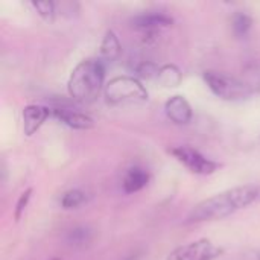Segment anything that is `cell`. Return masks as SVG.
I'll return each mask as SVG.
<instances>
[{
	"label": "cell",
	"mask_w": 260,
	"mask_h": 260,
	"mask_svg": "<svg viewBox=\"0 0 260 260\" xmlns=\"http://www.w3.org/2000/svg\"><path fill=\"white\" fill-rule=\"evenodd\" d=\"M52 260H61V259H52Z\"/></svg>",
	"instance_id": "22"
},
{
	"label": "cell",
	"mask_w": 260,
	"mask_h": 260,
	"mask_svg": "<svg viewBox=\"0 0 260 260\" xmlns=\"http://www.w3.org/2000/svg\"><path fill=\"white\" fill-rule=\"evenodd\" d=\"M105 81V62L101 58H87L81 61L70 73L67 91L73 102H93Z\"/></svg>",
	"instance_id": "2"
},
{
	"label": "cell",
	"mask_w": 260,
	"mask_h": 260,
	"mask_svg": "<svg viewBox=\"0 0 260 260\" xmlns=\"http://www.w3.org/2000/svg\"><path fill=\"white\" fill-rule=\"evenodd\" d=\"M30 197H32V189H26V190L20 195V198H18V201H17V204H15V210H14V218H15V221H20L21 215L24 213V210H26V207H27V204H29V201H30Z\"/></svg>",
	"instance_id": "19"
},
{
	"label": "cell",
	"mask_w": 260,
	"mask_h": 260,
	"mask_svg": "<svg viewBox=\"0 0 260 260\" xmlns=\"http://www.w3.org/2000/svg\"><path fill=\"white\" fill-rule=\"evenodd\" d=\"M259 198L260 187L256 184H245L227 189L215 197L198 203L189 213L186 224H198L229 218L238 210L251 206Z\"/></svg>",
	"instance_id": "1"
},
{
	"label": "cell",
	"mask_w": 260,
	"mask_h": 260,
	"mask_svg": "<svg viewBox=\"0 0 260 260\" xmlns=\"http://www.w3.org/2000/svg\"><path fill=\"white\" fill-rule=\"evenodd\" d=\"M174 23V18L163 12H143L131 18L134 29L145 32L146 35H155L160 29L169 27Z\"/></svg>",
	"instance_id": "7"
},
{
	"label": "cell",
	"mask_w": 260,
	"mask_h": 260,
	"mask_svg": "<svg viewBox=\"0 0 260 260\" xmlns=\"http://www.w3.org/2000/svg\"><path fill=\"white\" fill-rule=\"evenodd\" d=\"M149 183V174L142 169V168H131L125 178H123V190L125 193H136L139 190H142L143 187H146V184Z\"/></svg>",
	"instance_id": "12"
},
{
	"label": "cell",
	"mask_w": 260,
	"mask_h": 260,
	"mask_svg": "<svg viewBox=\"0 0 260 260\" xmlns=\"http://www.w3.org/2000/svg\"><path fill=\"white\" fill-rule=\"evenodd\" d=\"M165 113L168 119L175 125H187L193 117V111L189 101L181 94H175L166 101Z\"/></svg>",
	"instance_id": "8"
},
{
	"label": "cell",
	"mask_w": 260,
	"mask_h": 260,
	"mask_svg": "<svg viewBox=\"0 0 260 260\" xmlns=\"http://www.w3.org/2000/svg\"><path fill=\"white\" fill-rule=\"evenodd\" d=\"M50 116V108L41 105H27L23 110V133L30 137L34 136L43 123Z\"/></svg>",
	"instance_id": "10"
},
{
	"label": "cell",
	"mask_w": 260,
	"mask_h": 260,
	"mask_svg": "<svg viewBox=\"0 0 260 260\" xmlns=\"http://www.w3.org/2000/svg\"><path fill=\"white\" fill-rule=\"evenodd\" d=\"M257 91L260 93V82H259V85H257Z\"/></svg>",
	"instance_id": "21"
},
{
	"label": "cell",
	"mask_w": 260,
	"mask_h": 260,
	"mask_svg": "<svg viewBox=\"0 0 260 260\" xmlns=\"http://www.w3.org/2000/svg\"><path fill=\"white\" fill-rule=\"evenodd\" d=\"M232 26H233V32L236 37H239V38L247 37L248 32L251 30L253 18L247 12H236L232 20Z\"/></svg>",
	"instance_id": "15"
},
{
	"label": "cell",
	"mask_w": 260,
	"mask_h": 260,
	"mask_svg": "<svg viewBox=\"0 0 260 260\" xmlns=\"http://www.w3.org/2000/svg\"><path fill=\"white\" fill-rule=\"evenodd\" d=\"M50 116L56 117L64 125H67L73 129L85 131V129H91L94 126V120L90 116H87L81 111H76L73 108H50Z\"/></svg>",
	"instance_id": "9"
},
{
	"label": "cell",
	"mask_w": 260,
	"mask_h": 260,
	"mask_svg": "<svg viewBox=\"0 0 260 260\" xmlns=\"http://www.w3.org/2000/svg\"><path fill=\"white\" fill-rule=\"evenodd\" d=\"M224 253L210 239H198L195 242L175 248L166 260H215Z\"/></svg>",
	"instance_id": "6"
},
{
	"label": "cell",
	"mask_w": 260,
	"mask_h": 260,
	"mask_svg": "<svg viewBox=\"0 0 260 260\" xmlns=\"http://www.w3.org/2000/svg\"><path fill=\"white\" fill-rule=\"evenodd\" d=\"M148 98L146 87L136 76H116L105 85V99L110 105L143 104Z\"/></svg>",
	"instance_id": "3"
},
{
	"label": "cell",
	"mask_w": 260,
	"mask_h": 260,
	"mask_svg": "<svg viewBox=\"0 0 260 260\" xmlns=\"http://www.w3.org/2000/svg\"><path fill=\"white\" fill-rule=\"evenodd\" d=\"M93 241V232L88 227H75L66 235V242L67 245L73 248H84Z\"/></svg>",
	"instance_id": "14"
},
{
	"label": "cell",
	"mask_w": 260,
	"mask_h": 260,
	"mask_svg": "<svg viewBox=\"0 0 260 260\" xmlns=\"http://www.w3.org/2000/svg\"><path fill=\"white\" fill-rule=\"evenodd\" d=\"M125 260H137V256H129V257H126Z\"/></svg>",
	"instance_id": "20"
},
{
	"label": "cell",
	"mask_w": 260,
	"mask_h": 260,
	"mask_svg": "<svg viewBox=\"0 0 260 260\" xmlns=\"http://www.w3.org/2000/svg\"><path fill=\"white\" fill-rule=\"evenodd\" d=\"M204 81L212 90V93L222 101L238 102V101H245L253 94V88L247 82L215 70H206Z\"/></svg>",
	"instance_id": "4"
},
{
	"label": "cell",
	"mask_w": 260,
	"mask_h": 260,
	"mask_svg": "<svg viewBox=\"0 0 260 260\" xmlns=\"http://www.w3.org/2000/svg\"><path fill=\"white\" fill-rule=\"evenodd\" d=\"M181 79H183V75H181V70L177 66L166 64V66L160 67V72H158V76H157V82L161 87H166V88L178 87L181 84Z\"/></svg>",
	"instance_id": "13"
},
{
	"label": "cell",
	"mask_w": 260,
	"mask_h": 260,
	"mask_svg": "<svg viewBox=\"0 0 260 260\" xmlns=\"http://www.w3.org/2000/svg\"><path fill=\"white\" fill-rule=\"evenodd\" d=\"M32 6L35 8V11L38 12V15L46 20V21H53L55 20V3L53 2H32Z\"/></svg>",
	"instance_id": "18"
},
{
	"label": "cell",
	"mask_w": 260,
	"mask_h": 260,
	"mask_svg": "<svg viewBox=\"0 0 260 260\" xmlns=\"http://www.w3.org/2000/svg\"><path fill=\"white\" fill-rule=\"evenodd\" d=\"M259 260H260V253H259Z\"/></svg>",
	"instance_id": "23"
},
{
	"label": "cell",
	"mask_w": 260,
	"mask_h": 260,
	"mask_svg": "<svg viewBox=\"0 0 260 260\" xmlns=\"http://www.w3.org/2000/svg\"><path fill=\"white\" fill-rule=\"evenodd\" d=\"M87 201V195L84 190L81 189H72L67 190L62 198H61V207L66 210H72V209H78L79 206H82Z\"/></svg>",
	"instance_id": "16"
},
{
	"label": "cell",
	"mask_w": 260,
	"mask_h": 260,
	"mask_svg": "<svg viewBox=\"0 0 260 260\" xmlns=\"http://www.w3.org/2000/svg\"><path fill=\"white\" fill-rule=\"evenodd\" d=\"M180 163H183L190 172L198 175H212L215 174L221 165L212 158L203 155L198 149L192 146H177L169 151Z\"/></svg>",
	"instance_id": "5"
},
{
	"label": "cell",
	"mask_w": 260,
	"mask_h": 260,
	"mask_svg": "<svg viewBox=\"0 0 260 260\" xmlns=\"http://www.w3.org/2000/svg\"><path fill=\"white\" fill-rule=\"evenodd\" d=\"M160 67L161 66H157L152 61H143L136 67V75H137L136 78L137 79H155L157 81Z\"/></svg>",
	"instance_id": "17"
},
{
	"label": "cell",
	"mask_w": 260,
	"mask_h": 260,
	"mask_svg": "<svg viewBox=\"0 0 260 260\" xmlns=\"http://www.w3.org/2000/svg\"><path fill=\"white\" fill-rule=\"evenodd\" d=\"M122 53V46L114 34V30H107L104 35V40L101 43V59L104 62H114Z\"/></svg>",
	"instance_id": "11"
}]
</instances>
